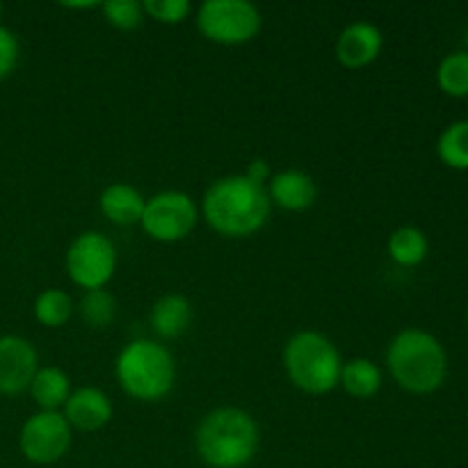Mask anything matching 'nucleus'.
I'll return each mask as SVG.
<instances>
[{"label": "nucleus", "mask_w": 468, "mask_h": 468, "mask_svg": "<svg viewBox=\"0 0 468 468\" xmlns=\"http://www.w3.org/2000/svg\"><path fill=\"white\" fill-rule=\"evenodd\" d=\"M101 12L110 26L122 32L137 30L144 21V9L137 0H108V3H101Z\"/></svg>", "instance_id": "nucleus-23"}, {"label": "nucleus", "mask_w": 468, "mask_h": 468, "mask_svg": "<svg viewBox=\"0 0 468 468\" xmlns=\"http://www.w3.org/2000/svg\"><path fill=\"white\" fill-rule=\"evenodd\" d=\"M265 190H268L270 204L291 210V213H302L318 199V186L311 174L302 172V169H282V172L272 174Z\"/></svg>", "instance_id": "nucleus-13"}, {"label": "nucleus", "mask_w": 468, "mask_h": 468, "mask_svg": "<svg viewBox=\"0 0 468 468\" xmlns=\"http://www.w3.org/2000/svg\"><path fill=\"white\" fill-rule=\"evenodd\" d=\"M73 430L62 411H37L23 423L18 451L30 464H58L71 448Z\"/></svg>", "instance_id": "nucleus-9"}, {"label": "nucleus", "mask_w": 468, "mask_h": 468, "mask_svg": "<svg viewBox=\"0 0 468 468\" xmlns=\"http://www.w3.org/2000/svg\"><path fill=\"white\" fill-rule=\"evenodd\" d=\"M0 18H3V3H0Z\"/></svg>", "instance_id": "nucleus-29"}, {"label": "nucleus", "mask_w": 468, "mask_h": 468, "mask_svg": "<svg viewBox=\"0 0 468 468\" xmlns=\"http://www.w3.org/2000/svg\"><path fill=\"white\" fill-rule=\"evenodd\" d=\"M114 378L122 391L135 400H163L176 382V361L163 343L154 338H135L117 355Z\"/></svg>", "instance_id": "nucleus-4"}, {"label": "nucleus", "mask_w": 468, "mask_h": 468, "mask_svg": "<svg viewBox=\"0 0 468 468\" xmlns=\"http://www.w3.org/2000/svg\"><path fill=\"white\" fill-rule=\"evenodd\" d=\"M144 16L154 21L165 23V26H178L192 14L190 0H144L142 3Z\"/></svg>", "instance_id": "nucleus-24"}, {"label": "nucleus", "mask_w": 468, "mask_h": 468, "mask_svg": "<svg viewBox=\"0 0 468 468\" xmlns=\"http://www.w3.org/2000/svg\"><path fill=\"white\" fill-rule=\"evenodd\" d=\"M62 416L71 425V430L96 432L112 420V402H110L108 393L101 388L82 387L71 391L62 407Z\"/></svg>", "instance_id": "nucleus-12"}, {"label": "nucleus", "mask_w": 468, "mask_h": 468, "mask_svg": "<svg viewBox=\"0 0 468 468\" xmlns=\"http://www.w3.org/2000/svg\"><path fill=\"white\" fill-rule=\"evenodd\" d=\"M387 250L393 263H398L400 268H416L428 259L430 240L423 229L405 224L388 236Z\"/></svg>", "instance_id": "nucleus-18"}, {"label": "nucleus", "mask_w": 468, "mask_h": 468, "mask_svg": "<svg viewBox=\"0 0 468 468\" xmlns=\"http://www.w3.org/2000/svg\"><path fill=\"white\" fill-rule=\"evenodd\" d=\"M384 35L375 23L355 21L338 35L336 59L346 69H364L382 55Z\"/></svg>", "instance_id": "nucleus-11"}, {"label": "nucleus", "mask_w": 468, "mask_h": 468, "mask_svg": "<svg viewBox=\"0 0 468 468\" xmlns=\"http://www.w3.org/2000/svg\"><path fill=\"white\" fill-rule=\"evenodd\" d=\"M27 391L39 411H59L73 391L71 378L58 366H44V368L39 366Z\"/></svg>", "instance_id": "nucleus-16"}, {"label": "nucleus", "mask_w": 468, "mask_h": 468, "mask_svg": "<svg viewBox=\"0 0 468 468\" xmlns=\"http://www.w3.org/2000/svg\"><path fill=\"white\" fill-rule=\"evenodd\" d=\"M69 279L82 291H99L117 272V247L105 233L82 231L73 238L64 256Z\"/></svg>", "instance_id": "nucleus-7"}, {"label": "nucleus", "mask_w": 468, "mask_h": 468, "mask_svg": "<svg viewBox=\"0 0 468 468\" xmlns=\"http://www.w3.org/2000/svg\"><path fill=\"white\" fill-rule=\"evenodd\" d=\"M270 197L265 186L245 174L222 176L206 190L201 215L215 233L224 238H247L259 233L270 218Z\"/></svg>", "instance_id": "nucleus-1"}, {"label": "nucleus", "mask_w": 468, "mask_h": 468, "mask_svg": "<svg viewBox=\"0 0 468 468\" xmlns=\"http://www.w3.org/2000/svg\"><path fill=\"white\" fill-rule=\"evenodd\" d=\"M73 311H76V306H73L71 295L62 291V288H46V291H41L37 295L35 306H32L37 323L48 329H58L67 324L71 320Z\"/></svg>", "instance_id": "nucleus-20"}, {"label": "nucleus", "mask_w": 468, "mask_h": 468, "mask_svg": "<svg viewBox=\"0 0 468 468\" xmlns=\"http://www.w3.org/2000/svg\"><path fill=\"white\" fill-rule=\"evenodd\" d=\"M288 379L309 396H327L341 382L343 359L338 347L315 329L292 334L283 346Z\"/></svg>", "instance_id": "nucleus-5"}, {"label": "nucleus", "mask_w": 468, "mask_h": 468, "mask_svg": "<svg viewBox=\"0 0 468 468\" xmlns=\"http://www.w3.org/2000/svg\"><path fill=\"white\" fill-rule=\"evenodd\" d=\"M78 314L82 323L91 329H108L117 318V300L108 288L87 291L78 302Z\"/></svg>", "instance_id": "nucleus-22"}, {"label": "nucleus", "mask_w": 468, "mask_h": 468, "mask_svg": "<svg viewBox=\"0 0 468 468\" xmlns=\"http://www.w3.org/2000/svg\"><path fill=\"white\" fill-rule=\"evenodd\" d=\"M39 370V355L27 338L0 336V396H18L27 391Z\"/></svg>", "instance_id": "nucleus-10"}, {"label": "nucleus", "mask_w": 468, "mask_h": 468, "mask_svg": "<svg viewBox=\"0 0 468 468\" xmlns=\"http://www.w3.org/2000/svg\"><path fill=\"white\" fill-rule=\"evenodd\" d=\"M382 368L373 359L356 356V359H350L343 364L338 387L346 388V393H350L352 398L368 400V398L378 396L379 388H382Z\"/></svg>", "instance_id": "nucleus-17"}, {"label": "nucleus", "mask_w": 468, "mask_h": 468, "mask_svg": "<svg viewBox=\"0 0 468 468\" xmlns=\"http://www.w3.org/2000/svg\"><path fill=\"white\" fill-rule=\"evenodd\" d=\"M62 7H67V9H96V7H101V3H96V0H90V3H85V0H82V3H71V0H69V3H62Z\"/></svg>", "instance_id": "nucleus-27"}, {"label": "nucleus", "mask_w": 468, "mask_h": 468, "mask_svg": "<svg viewBox=\"0 0 468 468\" xmlns=\"http://www.w3.org/2000/svg\"><path fill=\"white\" fill-rule=\"evenodd\" d=\"M199 210L195 199L181 190H163L149 197L142 213V229L155 242H181L195 231Z\"/></svg>", "instance_id": "nucleus-8"}, {"label": "nucleus", "mask_w": 468, "mask_h": 468, "mask_svg": "<svg viewBox=\"0 0 468 468\" xmlns=\"http://www.w3.org/2000/svg\"><path fill=\"white\" fill-rule=\"evenodd\" d=\"M261 446L259 423L240 407H218L199 420L195 448L208 468H245Z\"/></svg>", "instance_id": "nucleus-2"}, {"label": "nucleus", "mask_w": 468, "mask_h": 468, "mask_svg": "<svg viewBox=\"0 0 468 468\" xmlns=\"http://www.w3.org/2000/svg\"><path fill=\"white\" fill-rule=\"evenodd\" d=\"M387 368L402 391L430 396L446 384L448 352L428 329L407 327L388 343Z\"/></svg>", "instance_id": "nucleus-3"}, {"label": "nucleus", "mask_w": 468, "mask_h": 468, "mask_svg": "<svg viewBox=\"0 0 468 468\" xmlns=\"http://www.w3.org/2000/svg\"><path fill=\"white\" fill-rule=\"evenodd\" d=\"M149 323L155 336L167 338V341L183 336L192 324L190 300L181 292H167V295L158 297L155 304L151 306Z\"/></svg>", "instance_id": "nucleus-14"}, {"label": "nucleus", "mask_w": 468, "mask_h": 468, "mask_svg": "<svg viewBox=\"0 0 468 468\" xmlns=\"http://www.w3.org/2000/svg\"><path fill=\"white\" fill-rule=\"evenodd\" d=\"M245 176L250 178V181L259 183V186H268V183H270L268 160H263V158L250 160V163H247V169H245Z\"/></svg>", "instance_id": "nucleus-26"}, {"label": "nucleus", "mask_w": 468, "mask_h": 468, "mask_svg": "<svg viewBox=\"0 0 468 468\" xmlns=\"http://www.w3.org/2000/svg\"><path fill=\"white\" fill-rule=\"evenodd\" d=\"M146 199L137 187L128 183H112L105 187L99 197V208L117 227H133L140 224L142 213H144Z\"/></svg>", "instance_id": "nucleus-15"}, {"label": "nucleus", "mask_w": 468, "mask_h": 468, "mask_svg": "<svg viewBox=\"0 0 468 468\" xmlns=\"http://www.w3.org/2000/svg\"><path fill=\"white\" fill-rule=\"evenodd\" d=\"M464 46H466L464 50H466V53H468V32H466V37H464Z\"/></svg>", "instance_id": "nucleus-28"}, {"label": "nucleus", "mask_w": 468, "mask_h": 468, "mask_svg": "<svg viewBox=\"0 0 468 468\" xmlns=\"http://www.w3.org/2000/svg\"><path fill=\"white\" fill-rule=\"evenodd\" d=\"M437 158L455 172H468V119L448 123L437 137Z\"/></svg>", "instance_id": "nucleus-19"}, {"label": "nucleus", "mask_w": 468, "mask_h": 468, "mask_svg": "<svg viewBox=\"0 0 468 468\" xmlns=\"http://www.w3.org/2000/svg\"><path fill=\"white\" fill-rule=\"evenodd\" d=\"M466 327H468V304H466Z\"/></svg>", "instance_id": "nucleus-30"}, {"label": "nucleus", "mask_w": 468, "mask_h": 468, "mask_svg": "<svg viewBox=\"0 0 468 468\" xmlns=\"http://www.w3.org/2000/svg\"><path fill=\"white\" fill-rule=\"evenodd\" d=\"M259 7L250 0H206L197 9V27L219 46H242L261 32Z\"/></svg>", "instance_id": "nucleus-6"}, {"label": "nucleus", "mask_w": 468, "mask_h": 468, "mask_svg": "<svg viewBox=\"0 0 468 468\" xmlns=\"http://www.w3.org/2000/svg\"><path fill=\"white\" fill-rule=\"evenodd\" d=\"M439 90L452 99H466L468 96V53L466 50H452L443 55L437 67Z\"/></svg>", "instance_id": "nucleus-21"}, {"label": "nucleus", "mask_w": 468, "mask_h": 468, "mask_svg": "<svg viewBox=\"0 0 468 468\" xmlns=\"http://www.w3.org/2000/svg\"><path fill=\"white\" fill-rule=\"evenodd\" d=\"M18 58H21L18 37L9 27L0 26V80L12 76L18 64Z\"/></svg>", "instance_id": "nucleus-25"}]
</instances>
